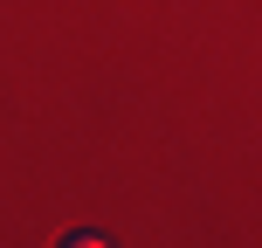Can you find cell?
Wrapping results in <instances>:
<instances>
[{
    "label": "cell",
    "instance_id": "1",
    "mask_svg": "<svg viewBox=\"0 0 262 248\" xmlns=\"http://www.w3.org/2000/svg\"><path fill=\"white\" fill-rule=\"evenodd\" d=\"M55 248H111V241H104V235H62Z\"/></svg>",
    "mask_w": 262,
    "mask_h": 248
}]
</instances>
